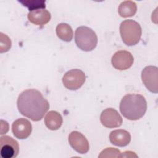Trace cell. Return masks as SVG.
Instances as JSON below:
<instances>
[{
    "mask_svg": "<svg viewBox=\"0 0 158 158\" xmlns=\"http://www.w3.org/2000/svg\"><path fill=\"white\" fill-rule=\"evenodd\" d=\"M17 109L23 116L33 121H40L49 109L48 101L35 89L23 91L17 101Z\"/></svg>",
    "mask_w": 158,
    "mask_h": 158,
    "instance_id": "6da1fadb",
    "label": "cell"
},
{
    "mask_svg": "<svg viewBox=\"0 0 158 158\" xmlns=\"http://www.w3.org/2000/svg\"><path fill=\"white\" fill-rule=\"evenodd\" d=\"M147 110L145 98L139 94L130 93L123 97L120 104L122 115L130 120H138L142 118Z\"/></svg>",
    "mask_w": 158,
    "mask_h": 158,
    "instance_id": "7a4b0ae2",
    "label": "cell"
},
{
    "mask_svg": "<svg viewBox=\"0 0 158 158\" xmlns=\"http://www.w3.org/2000/svg\"><path fill=\"white\" fill-rule=\"evenodd\" d=\"M120 33L123 42L126 45L131 46L139 41L142 30L137 22L133 20H125L120 24Z\"/></svg>",
    "mask_w": 158,
    "mask_h": 158,
    "instance_id": "3957f363",
    "label": "cell"
},
{
    "mask_svg": "<svg viewBox=\"0 0 158 158\" xmlns=\"http://www.w3.org/2000/svg\"><path fill=\"white\" fill-rule=\"evenodd\" d=\"M75 41L77 46L82 51H91L97 45L98 37L91 28L81 26L78 27L75 30Z\"/></svg>",
    "mask_w": 158,
    "mask_h": 158,
    "instance_id": "277c9868",
    "label": "cell"
},
{
    "mask_svg": "<svg viewBox=\"0 0 158 158\" xmlns=\"http://www.w3.org/2000/svg\"><path fill=\"white\" fill-rule=\"evenodd\" d=\"M86 80L85 73L80 69H72L67 71L62 78L64 86L69 90H77L84 84Z\"/></svg>",
    "mask_w": 158,
    "mask_h": 158,
    "instance_id": "5b68a950",
    "label": "cell"
},
{
    "mask_svg": "<svg viewBox=\"0 0 158 158\" xmlns=\"http://www.w3.org/2000/svg\"><path fill=\"white\" fill-rule=\"evenodd\" d=\"M19 152L18 142L9 136L0 138V154L2 158H15Z\"/></svg>",
    "mask_w": 158,
    "mask_h": 158,
    "instance_id": "8992f818",
    "label": "cell"
},
{
    "mask_svg": "<svg viewBox=\"0 0 158 158\" xmlns=\"http://www.w3.org/2000/svg\"><path fill=\"white\" fill-rule=\"evenodd\" d=\"M158 69L156 66H147L143 69L141 72V79L146 88L151 92L157 93Z\"/></svg>",
    "mask_w": 158,
    "mask_h": 158,
    "instance_id": "52a82bcc",
    "label": "cell"
},
{
    "mask_svg": "<svg viewBox=\"0 0 158 158\" xmlns=\"http://www.w3.org/2000/svg\"><path fill=\"white\" fill-rule=\"evenodd\" d=\"M133 60V56L129 51L120 50L114 53L111 62L115 69L119 70H125L132 66Z\"/></svg>",
    "mask_w": 158,
    "mask_h": 158,
    "instance_id": "ba28073f",
    "label": "cell"
},
{
    "mask_svg": "<svg viewBox=\"0 0 158 158\" xmlns=\"http://www.w3.org/2000/svg\"><path fill=\"white\" fill-rule=\"evenodd\" d=\"M100 121L104 127L109 128L119 127L123 122L120 115L113 108L104 110L101 114Z\"/></svg>",
    "mask_w": 158,
    "mask_h": 158,
    "instance_id": "9c48e42d",
    "label": "cell"
},
{
    "mask_svg": "<svg viewBox=\"0 0 158 158\" xmlns=\"http://www.w3.org/2000/svg\"><path fill=\"white\" fill-rule=\"evenodd\" d=\"M69 143L70 146L80 154H86L89 149L88 139L77 131H72L69 135Z\"/></svg>",
    "mask_w": 158,
    "mask_h": 158,
    "instance_id": "30bf717a",
    "label": "cell"
},
{
    "mask_svg": "<svg viewBox=\"0 0 158 158\" xmlns=\"http://www.w3.org/2000/svg\"><path fill=\"white\" fill-rule=\"evenodd\" d=\"M12 131L14 136L20 139L27 138L32 131V126L29 120L20 118L15 120L12 125Z\"/></svg>",
    "mask_w": 158,
    "mask_h": 158,
    "instance_id": "8fae6325",
    "label": "cell"
},
{
    "mask_svg": "<svg viewBox=\"0 0 158 158\" xmlns=\"http://www.w3.org/2000/svg\"><path fill=\"white\" fill-rule=\"evenodd\" d=\"M28 20L36 25L43 26L48 23L51 20V14L46 9H37L29 12Z\"/></svg>",
    "mask_w": 158,
    "mask_h": 158,
    "instance_id": "7c38bea8",
    "label": "cell"
},
{
    "mask_svg": "<svg viewBox=\"0 0 158 158\" xmlns=\"http://www.w3.org/2000/svg\"><path fill=\"white\" fill-rule=\"evenodd\" d=\"M110 142L117 146L123 147L127 146L131 141V135L128 131L122 129L115 130L109 135Z\"/></svg>",
    "mask_w": 158,
    "mask_h": 158,
    "instance_id": "4fadbf2b",
    "label": "cell"
},
{
    "mask_svg": "<svg viewBox=\"0 0 158 158\" xmlns=\"http://www.w3.org/2000/svg\"><path fill=\"white\" fill-rule=\"evenodd\" d=\"M62 117L57 111L51 110L48 112L44 117V123L48 128L51 130H57L62 124Z\"/></svg>",
    "mask_w": 158,
    "mask_h": 158,
    "instance_id": "5bb4252c",
    "label": "cell"
},
{
    "mask_svg": "<svg viewBox=\"0 0 158 158\" xmlns=\"http://www.w3.org/2000/svg\"><path fill=\"white\" fill-rule=\"evenodd\" d=\"M137 11L136 4L133 1H123L119 6L118 12L123 18L133 17Z\"/></svg>",
    "mask_w": 158,
    "mask_h": 158,
    "instance_id": "9a60e30c",
    "label": "cell"
},
{
    "mask_svg": "<svg viewBox=\"0 0 158 158\" xmlns=\"http://www.w3.org/2000/svg\"><path fill=\"white\" fill-rule=\"evenodd\" d=\"M56 34L59 39L64 41L70 42L72 41L73 33L72 27L67 23H60L56 27Z\"/></svg>",
    "mask_w": 158,
    "mask_h": 158,
    "instance_id": "2e32d148",
    "label": "cell"
},
{
    "mask_svg": "<svg viewBox=\"0 0 158 158\" xmlns=\"http://www.w3.org/2000/svg\"><path fill=\"white\" fill-rule=\"evenodd\" d=\"M23 6L28 8L29 11L37 9H45V1L43 0H20L19 1Z\"/></svg>",
    "mask_w": 158,
    "mask_h": 158,
    "instance_id": "e0dca14e",
    "label": "cell"
},
{
    "mask_svg": "<svg viewBox=\"0 0 158 158\" xmlns=\"http://www.w3.org/2000/svg\"><path fill=\"white\" fill-rule=\"evenodd\" d=\"M122 157L120 151L114 148H107L101 152L99 157Z\"/></svg>",
    "mask_w": 158,
    "mask_h": 158,
    "instance_id": "ac0fdd59",
    "label": "cell"
}]
</instances>
